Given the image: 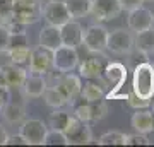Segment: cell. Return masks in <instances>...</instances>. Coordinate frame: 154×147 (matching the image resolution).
<instances>
[{"mask_svg":"<svg viewBox=\"0 0 154 147\" xmlns=\"http://www.w3.org/2000/svg\"><path fill=\"white\" fill-rule=\"evenodd\" d=\"M51 50H46L43 46H38V48L31 50V57H29V74H39V75H45L48 74V70L51 69Z\"/></svg>","mask_w":154,"mask_h":147,"instance_id":"9c48e42d","label":"cell"},{"mask_svg":"<svg viewBox=\"0 0 154 147\" xmlns=\"http://www.w3.org/2000/svg\"><path fill=\"white\" fill-rule=\"evenodd\" d=\"M43 17L39 0H12V19L24 26L34 24Z\"/></svg>","mask_w":154,"mask_h":147,"instance_id":"7a4b0ae2","label":"cell"},{"mask_svg":"<svg viewBox=\"0 0 154 147\" xmlns=\"http://www.w3.org/2000/svg\"><path fill=\"white\" fill-rule=\"evenodd\" d=\"M79 65V53L74 46H65L62 44L51 53V67H55L58 72H72Z\"/></svg>","mask_w":154,"mask_h":147,"instance_id":"3957f363","label":"cell"},{"mask_svg":"<svg viewBox=\"0 0 154 147\" xmlns=\"http://www.w3.org/2000/svg\"><path fill=\"white\" fill-rule=\"evenodd\" d=\"M55 2H65V0H55Z\"/></svg>","mask_w":154,"mask_h":147,"instance_id":"f35d334b","label":"cell"},{"mask_svg":"<svg viewBox=\"0 0 154 147\" xmlns=\"http://www.w3.org/2000/svg\"><path fill=\"white\" fill-rule=\"evenodd\" d=\"M9 101H11V89L5 86H0V111L4 109V106Z\"/></svg>","mask_w":154,"mask_h":147,"instance_id":"e575fe53","label":"cell"},{"mask_svg":"<svg viewBox=\"0 0 154 147\" xmlns=\"http://www.w3.org/2000/svg\"><path fill=\"white\" fill-rule=\"evenodd\" d=\"M2 115H4V118L9 123H21L24 120V116H26V111H24V106L22 104L9 101L4 106V109H2Z\"/></svg>","mask_w":154,"mask_h":147,"instance_id":"ffe728a7","label":"cell"},{"mask_svg":"<svg viewBox=\"0 0 154 147\" xmlns=\"http://www.w3.org/2000/svg\"><path fill=\"white\" fill-rule=\"evenodd\" d=\"M108 115V106L105 99L98 101H89V121H99Z\"/></svg>","mask_w":154,"mask_h":147,"instance_id":"cb8c5ba5","label":"cell"},{"mask_svg":"<svg viewBox=\"0 0 154 147\" xmlns=\"http://www.w3.org/2000/svg\"><path fill=\"white\" fill-rule=\"evenodd\" d=\"M58 87V91L63 94V98L67 99V103H75V99L81 96V77L74 75L70 72H63L60 75V79L55 84Z\"/></svg>","mask_w":154,"mask_h":147,"instance_id":"52a82bcc","label":"cell"},{"mask_svg":"<svg viewBox=\"0 0 154 147\" xmlns=\"http://www.w3.org/2000/svg\"><path fill=\"white\" fill-rule=\"evenodd\" d=\"M43 145H69L67 142V137L63 132L60 130H48L46 135H45V140H43Z\"/></svg>","mask_w":154,"mask_h":147,"instance_id":"4316f807","label":"cell"},{"mask_svg":"<svg viewBox=\"0 0 154 147\" xmlns=\"http://www.w3.org/2000/svg\"><path fill=\"white\" fill-rule=\"evenodd\" d=\"M127 24H128V29L134 31V33H139V31H144L154 24V14L146 7H135L132 11H128V17H127Z\"/></svg>","mask_w":154,"mask_h":147,"instance_id":"30bf717a","label":"cell"},{"mask_svg":"<svg viewBox=\"0 0 154 147\" xmlns=\"http://www.w3.org/2000/svg\"><path fill=\"white\" fill-rule=\"evenodd\" d=\"M91 12L98 21H111L122 12L118 0H93Z\"/></svg>","mask_w":154,"mask_h":147,"instance_id":"7c38bea8","label":"cell"},{"mask_svg":"<svg viewBox=\"0 0 154 147\" xmlns=\"http://www.w3.org/2000/svg\"><path fill=\"white\" fill-rule=\"evenodd\" d=\"M9 53H11V60L12 63H16L19 67H28L29 63V57H31V50L29 46H22V48H9Z\"/></svg>","mask_w":154,"mask_h":147,"instance_id":"d4e9b609","label":"cell"},{"mask_svg":"<svg viewBox=\"0 0 154 147\" xmlns=\"http://www.w3.org/2000/svg\"><path fill=\"white\" fill-rule=\"evenodd\" d=\"M38 43L39 46H43L46 50H57L58 46H62V36H60V27L58 26H51V24H46V26L39 31L38 36Z\"/></svg>","mask_w":154,"mask_h":147,"instance_id":"5bb4252c","label":"cell"},{"mask_svg":"<svg viewBox=\"0 0 154 147\" xmlns=\"http://www.w3.org/2000/svg\"><path fill=\"white\" fill-rule=\"evenodd\" d=\"M125 142H127V135L123 132L111 130L99 137L98 144L99 145H125Z\"/></svg>","mask_w":154,"mask_h":147,"instance_id":"603a6c76","label":"cell"},{"mask_svg":"<svg viewBox=\"0 0 154 147\" xmlns=\"http://www.w3.org/2000/svg\"><path fill=\"white\" fill-rule=\"evenodd\" d=\"M152 132H154V125H152Z\"/></svg>","mask_w":154,"mask_h":147,"instance_id":"ab89813d","label":"cell"},{"mask_svg":"<svg viewBox=\"0 0 154 147\" xmlns=\"http://www.w3.org/2000/svg\"><path fill=\"white\" fill-rule=\"evenodd\" d=\"M43 17L48 24L58 26V27L72 19L69 11H67L65 4L63 2H55V0H50L48 4L43 7Z\"/></svg>","mask_w":154,"mask_h":147,"instance_id":"8fae6325","label":"cell"},{"mask_svg":"<svg viewBox=\"0 0 154 147\" xmlns=\"http://www.w3.org/2000/svg\"><path fill=\"white\" fill-rule=\"evenodd\" d=\"M21 87L24 89L26 96H29V98H39V96H43L45 89H46V81L39 74H29V75H26V79H24Z\"/></svg>","mask_w":154,"mask_h":147,"instance_id":"e0dca14e","label":"cell"},{"mask_svg":"<svg viewBox=\"0 0 154 147\" xmlns=\"http://www.w3.org/2000/svg\"><path fill=\"white\" fill-rule=\"evenodd\" d=\"M127 103H128V106H132L134 109H144L151 104V99H142V98H139V96H135L134 93H130L127 96Z\"/></svg>","mask_w":154,"mask_h":147,"instance_id":"f546056e","label":"cell"},{"mask_svg":"<svg viewBox=\"0 0 154 147\" xmlns=\"http://www.w3.org/2000/svg\"><path fill=\"white\" fill-rule=\"evenodd\" d=\"M81 96L86 101H98L105 98V91L101 86H98V82H94V79H88V82L81 87Z\"/></svg>","mask_w":154,"mask_h":147,"instance_id":"44dd1931","label":"cell"},{"mask_svg":"<svg viewBox=\"0 0 154 147\" xmlns=\"http://www.w3.org/2000/svg\"><path fill=\"white\" fill-rule=\"evenodd\" d=\"M82 34L84 29L77 21H67L65 24L60 26V36H62V44L65 46H74L77 48L79 44H82Z\"/></svg>","mask_w":154,"mask_h":147,"instance_id":"4fadbf2b","label":"cell"},{"mask_svg":"<svg viewBox=\"0 0 154 147\" xmlns=\"http://www.w3.org/2000/svg\"><path fill=\"white\" fill-rule=\"evenodd\" d=\"M152 109H154V104H152Z\"/></svg>","mask_w":154,"mask_h":147,"instance_id":"60d3db41","label":"cell"},{"mask_svg":"<svg viewBox=\"0 0 154 147\" xmlns=\"http://www.w3.org/2000/svg\"><path fill=\"white\" fill-rule=\"evenodd\" d=\"M22 46H29L28 34H26V33H11L9 48H22ZM9 48H7V50H9Z\"/></svg>","mask_w":154,"mask_h":147,"instance_id":"83f0119b","label":"cell"},{"mask_svg":"<svg viewBox=\"0 0 154 147\" xmlns=\"http://www.w3.org/2000/svg\"><path fill=\"white\" fill-rule=\"evenodd\" d=\"M120 2V7L122 11H132V9H135V7H140L142 5L144 0H118Z\"/></svg>","mask_w":154,"mask_h":147,"instance_id":"836d02e7","label":"cell"},{"mask_svg":"<svg viewBox=\"0 0 154 147\" xmlns=\"http://www.w3.org/2000/svg\"><path fill=\"white\" fill-rule=\"evenodd\" d=\"M74 115L81 121H89V101L82 99L81 103H75V108H74Z\"/></svg>","mask_w":154,"mask_h":147,"instance_id":"f1b7e54d","label":"cell"},{"mask_svg":"<svg viewBox=\"0 0 154 147\" xmlns=\"http://www.w3.org/2000/svg\"><path fill=\"white\" fill-rule=\"evenodd\" d=\"M72 115L67 113V111H53L51 116H50V127L53 128V130H60V132H65L67 125H69V121H70Z\"/></svg>","mask_w":154,"mask_h":147,"instance_id":"484cf974","label":"cell"},{"mask_svg":"<svg viewBox=\"0 0 154 147\" xmlns=\"http://www.w3.org/2000/svg\"><path fill=\"white\" fill-rule=\"evenodd\" d=\"M151 142L146 137V133H134V135H127V142L125 145H149Z\"/></svg>","mask_w":154,"mask_h":147,"instance_id":"1f68e13d","label":"cell"},{"mask_svg":"<svg viewBox=\"0 0 154 147\" xmlns=\"http://www.w3.org/2000/svg\"><path fill=\"white\" fill-rule=\"evenodd\" d=\"M5 140H7V132L4 127L0 125V145H5Z\"/></svg>","mask_w":154,"mask_h":147,"instance_id":"74e56055","label":"cell"},{"mask_svg":"<svg viewBox=\"0 0 154 147\" xmlns=\"http://www.w3.org/2000/svg\"><path fill=\"white\" fill-rule=\"evenodd\" d=\"M63 133L67 137L69 145H86V144H91V140H93L91 128L86 125V121L79 120L75 115H72V118Z\"/></svg>","mask_w":154,"mask_h":147,"instance_id":"5b68a950","label":"cell"},{"mask_svg":"<svg viewBox=\"0 0 154 147\" xmlns=\"http://www.w3.org/2000/svg\"><path fill=\"white\" fill-rule=\"evenodd\" d=\"M106 48L113 51V53H130L134 48V34L132 31L127 29H115L108 33V39H106Z\"/></svg>","mask_w":154,"mask_h":147,"instance_id":"8992f818","label":"cell"},{"mask_svg":"<svg viewBox=\"0 0 154 147\" xmlns=\"http://www.w3.org/2000/svg\"><path fill=\"white\" fill-rule=\"evenodd\" d=\"M11 63H12V60H11V53H9V50H0V69L11 65Z\"/></svg>","mask_w":154,"mask_h":147,"instance_id":"8d00e7d4","label":"cell"},{"mask_svg":"<svg viewBox=\"0 0 154 147\" xmlns=\"http://www.w3.org/2000/svg\"><path fill=\"white\" fill-rule=\"evenodd\" d=\"M9 39H11V31H9V27L2 22V24H0V50L9 48Z\"/></svg>","mask_w":154,"mask_h":147,"instance_id":"d6a6232c","label":"cell"},{"mask_svg":"<svg viewBox=\"0 0 154 147\" xmlns=\"http://www.w3.org/2000/svg\"><path fill=\"white\" fill-rule=\"evenodd\" d=\"M63 4H65L72 19H81V17H86L88 14H91L93 0H65Z\"/></svg>","mask_w":154,"mask_h":147,"instance_id":"d6986e66","label":"cell"},{"mask_svg":"<svg viewBox=\"0 0 154 147\" xmlns=\"http://www.w3.org/2000/svg\"><path fill=\"white\" fill-rule=\"evenodd\" d=\"M5 145H28V144L22 139L21 133H17V135H7Z\"/></svg>","mask_w":154,"mask_h":147,"instance_id":"d590c367","label":"cell"},{"mask_svg":"<svg viewBox=\"0 0 154 147\" xmlns=\"http://www.w3.org/2000/svg\"><path fill=\"white\" fill-rule=\"evenodd\" d=\"M48 132L46 123L38 118H29V120H22L19 133L22 135V139L26 140L28 145H43L45 135Z\"/></svg>","mask_w":154,"mask_h":147,"instance_id":"277c9868","label":"cell"},{"mask_svg":"<svg viewBox=\"0 0 154 147\" xmlns=\"http://www.w3.org/2000/svg\"><path fill=\"white\" fill-rule=\"evenodd\" d=\"M106 39H108V31L99 24L89 26L82 34V44L89 51H103L106 48Z\"/></svg>","mask_w":154,"mask_h":147,"instance_id":"ba28073f","label":"cell"},{"mask_svg":"<svg viewBox=\"0 0 154 147\" xmlns=\"http://www.w3.org/2000/svg\"><path fill=\"white\" fill-rule=\"evenodd\" d=\"M105 60L103 58H98V57H89L79 65V75L84 77L86 81L88 79H98V77L103 75V70H105Z\"/></svg>","mask_w":154,"mask_h":147,"instance_id":"9a60e30c","label":"cell"},{"mask_svg":"<svg viewBox=\"0 0 154 147\" xmlns=\"http://www.w3.org/2000/svg\"><path fill=\"white\" fill-rule=\"evenodd\" d=\"M12 19V0H0V21L9 22Z\"/></svg>","mask_w":154,"mask_h":147,"instance_id":"4dcf8cb0","label":"cell"},{"mask_svg":"<svg viewBox=\"0 0 154 147\" xmlns=\"http://www.w3.org/2000/svg\"><path fill=\"white\" fill-rule=\"evenodd\" d=\"M132 123L134 130L139 133H149L152 132V125H154V113L149 109H135V113L132 115Z\"/></svg>","mask_w":154,"mask_h":147,"instance_id":"2e32d148","label":"cell"},{"mask_svg":"<svg viewBox=\"0 0 154 147\" xmlns=\"http://www.w3.org/2000/svg\"><path fill=\"white\" fill-rule=\"evenodd\" d=\"M134 46L137 48V51L149 55L154 53V27H147L144 31H139L134 36Z\"/></svg>","mask_w":154,"mask_h":147,"instance_id":"ac0fdd59","label":"cell"},{"mask_svg":"<svg viewBox=\"0 0 154 147\" xmlns=\"http://www.w3.org/2000/svg\"><path fill=\"white\" fill-rule=\"evenodd\" d=\"M43 96H45V101H46V104H48V106H51V108H55V109L62 108V106L67 103V99L63 98V94L58 91V87H57V86H53V87H48V86H46Z\"/></svg>","mask_w":154,"mask_h":147,"instance_id":"7402d4cb","label":"cell"},{"mask_svg":"<svg viewBox=\"0 0 154 147\" xmlns=\"http://www.w3.org/2000/svg\"><path fill=\"white\" fill-rule=\"evenodd\" d=\"M132 93L142 99L154 98V67L149 62H142L134 69Z\"/></svg>","mask_w":154,"mask_h":147,"instance_id":"6da1fadb","label":"cell"}]
</instances>
